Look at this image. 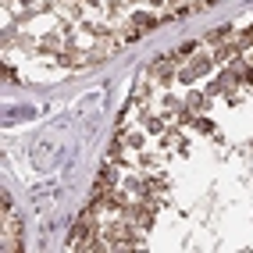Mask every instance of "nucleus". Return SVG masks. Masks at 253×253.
Masks as SVG:
<instances>
[{"label": "nucleus", "mask_w": 253, "mask_h": 253, "mask_svg": "<svg viewBox=\"0 0 253 253\" xmlns=\"http://www.w3.org/2000/svg\"><path fill=\"white\" fill-rule=\"evenodd\" d=\"M4 250H22V243H18V217H14V211H11V204L4 200Z\"/></svg>", "instance_id": "obj_1"}, {"label": "nucleus", "mask_w": 253, "mask_h": 253, "mask_svg": "<svg viewBox=\"0 0 253 253\" xmlns=\"http://www.w3.org/2000/svg\"><path fill=\"white\" fill-rule=\"evenodd\" d=\"M89 232H93V225H89V217H79V225H75V235H72V250H79V246H86V239H89Z\"/></svg>", "instance_id": "obj_2"}, {"label": "nucleus", "mask_w": 253, "mask_h": 253, "mask_svg": "<svg viewBox=\"0 0 253 253\" xmlns=\"http://www.w3.org/2000/svg\"><path fill=\"white\" fill-rule=\"evenodd\" d=\"M250 43H253V32H250Z\"/></svg>", "instance_id": "obj_3"}]
</instances>
